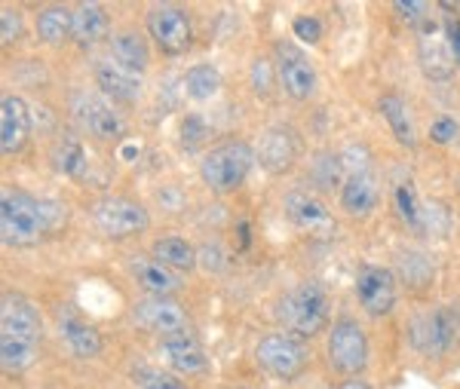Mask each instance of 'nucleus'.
<instances>
[{"label": "nucleus", "instance_id": "f257e3e1", "mask_svg": "<svg viewBox=\"0 0 460 389\" xmlns=\"http://www.w3.org/2000/svg\"><path fill=\"white\" fill-rule=\"evenodd\" d=\"M65 224V206L53 199H37L19 187H4L0 193V236L4 245L28 249L53 236Z\"/></svg>", "mask_w": 460, "mask_h": 389}, {"label": "nucleus", "instance_id": "f03ea898", "mask_svg": "<svg viewBox=\"0 0 460 389\" xmlns=\"http://www.w3.org/2000/svg\"><path fill=\"white\" fill-rule=\"evenodd\" d=\"M332 301L329 291L319 282H301L292 291H286L283 301L277 304V319L292 338H316L329 325Z\"/></svg>", "mask_w": 460, "mask_h": 389}, {"label": "nucleus", "instance_id": "7ed1b4c3", "mask_svg": "<svg viewBox=\"0 0 460 389\" xmlns=\"http://www.w3.org/2000/svg\"><path fill=\"white\" fill-rule=\"evenodd\" d=\"M255 151L246 141H225V145L212 147L199 163V178L215 193L236 190L249 178L252 166H255Z\"/></svg>", "mask_w": 460, "mask_h": 389}, {"label": "nucleus", "instance_id": "20e7f679", "mask_svg": "<svg viewBox=\"0 0 460 389\" xmlns=\"http://www.w3.org/2000/svg\"><path fill=\"white\" fill-rule=\"evenodd\" d=\"M255 358L267 374L279 380H295L310 362L307 347L292 334H267L255 347Z\"/></svg>", "mask_w": 460, "mask_h": 389}, {"label": "nucleus", "instance_id": "39448f33", "mask_svg": "<svg viewBox=\"0 0 460 389\" xmlns=\"http://www.w3.org/2000/svg\"><path fill=\"white\" fill-rule=\"evenodd\" d=\"M418 58L429 80H448L455 74V56L448 47V28L445 19L429 10V16L418 28Z\"/></svg>", "mask_w": 460, "mask_h": 389}, {"label": "nucleus", "instance_id": "423d86ee", "mask_svg": "<svg viewBox=\"0 0 460 389\" xmlns=\"http://www.w3.org/2000/svg\"><path fill=\"white\" fill-rule=\"evenodd\" d=\"M93 221L111 239H126V236H138L142 230H147V208L132 203L126 197H102L93 206Z\"/></svg>", "mask_w": 460, "mask_h": 389}, {"label": "nucleus", "instance_id": "0eeeda50", "mask_svg": "<svg viewBox=\"0 0 460 389\" xmlns=\"http://www.w3.org/2000/svg\"><path fill=\"white\" fill-rule=\"evenodd\" d=\"M329 362H332V368L347 374V377H356V374L366 368L368 365V340H366V332H362L359 322L338 319L335 325H332Z\"/></svg>", "mask_w": 460, "mask_h": 389}, {"label": "nucleus", "instance_id": "6e6552de", "mask_svg": "<svg viewBox=\"0 0 460 389\" xmlns=\"http://www.w3.org/2000/svg\"><path fill=\"white\" fill-rule=\"evenodd\" d=\"M408 334H411V347L420 349L424 356H445L460 334V319L442 306V310L424 313V316L414 319Z\"/></svg>", "mask_w": 460, "mask_h": 389}, {"label": "nucleus", "instance_id": "1a4fd4ad", "mask_svg": "<svg viewBox=\"0 0 460 389\" xmlns=\"http://www.w3.org/2000/svg\"><path fill=\"white\" fill-rule=\"evenodd\" d=\"M0 338L34 343V347H40L43 340L40 310L28 297L16 295V291H6L0 297Z\"/></svg>", "mask_w": 460, "mask_h": 389}, {"label": "nucleus", "instance_id": "9d476101", "mask_svg": "<svg viewBox=\"0 0 460 389\" xmlns=\"http://www.w3.org/2000/svg\"><path fill=\"white\" fill-rule=\"evenodd\" d=\"M147 34L166 56H178L190 47V16L175 4L151 6L147 13Z\"/></svg>", "mask_w": 460, "mask_h": 389}, {"label": "nucleus", "instance_id": "9b49d317", "mask_svg": "<svg viewBox=\"0 0 460 389\" xmlns=\"http://www.w3.org/2000/svg\"><path fill=\"white\" fill-rule=\"evenodd\" d=\"M277 80L286 89L288 99L295 102L310 99L316 89V71L310 65V58L288 40L277 43Z\"/></svg>", "mask_w": 460, "mask_h": 389}, {"label": "nucleus", "instance_id": "f8f14e48", "mask_svg": "<svg viewBox=\"0 0 460 389\" xmlns=\"http://www.w3.org/2000/svg\"><path fill=\"white\" fill-rule=\"evenodd\" d=\"M129 319L138 328H145V332L160 334V338L188 332V322H190L188 310L178 306L175 301H169V297H145V301H138L129 310Z\"/></svg>", "mask_w": 460, "mask_h": 389}, {"label": "nucleus", "instance_id": "ddd939ff", "mask_svg": "<svg viewBox=\"0 0 460 389\" xmlns=\"http://www.w3.org/2000/svg\"><path fill=\"white\" fill-rule=\"evenodd\" d=\"M356 297L368 316H387L396 304V276L387 267L366 264L356 273Z\"/></svg>", "mask_w": 460, "mask_h": 389}, {"label": "nucleus", "instance_id": "4468645a", "mask_svg": "<svg viewBox=\"0 0 460 389\" xmlns=\"http://www.w3.org/2000/svg\"><path fill=\"white\" fill-rule=\"evenodd\" d=\"M298 151H301V138L292 126H270V129L261 136V141H258L255 156L264 166V172H270V175H283V172H288L295 166Z\"/></svg>", "mask_w": 460, "mask_h": 389}, {"label": "nucleus", "instance_id": "2eb2a0df", "mask_svg": "<svg viewBox=\"0 0 460 389\" xmlns=\"http://www.w3.org/2000/svg\"><path fill=\"white\" fill-rule=\"evenodd\" d=\"M71 104H74V117H77L95 138H102V141L123 138V132H126L123 117L117 114V111L111 108L105 99H99V95L77 93Z\"/></svg>", "mask_w": 460, "mask_h": 389}, {"label": "nucleus", "instance_id": "dca6fc26", "mask_svg": "<svg viewBox=\"0 0 460 389\" xmlns=\"http://www.w3.org/2000/svg\"><path fill=\"white\" fill-rule=\"evenodd\" d=\"M283 206H286L288 221H292L298 230H304V234L323 236V234H332V230H335V218H332V212L323 206V199L314 197V193L288 190Z\"/></svg>", "mask_w": 460, "mask_h": 389}, {"label": "nucleus", "instance_id": "f3484780", "mask_svg": "<svg viewBox=\"0 0 460 389\" xmlns=\"http://www.w3.org/2000/svg\"><path fill=\"white\" fill-rule=\"evenodd\" d=\"M160 356L178 374H206L209 371V356L199 347V340L188 332L166 334L160 338Z\"/></svg>", "mask_w": 460, "mask_h": 389}, {"label": "nucleus", "instance_id": "a211bd4d", "mask_svg": "<svg viewBox=\"0 0 460 389\" xmlns=\"http://www.w3.org/2000/svg\"><path fill=\"white\" fill-rule=\"evenodd\" d=\"M31 136V111L19 95H4L0 99V151L6 156L19 154Z\"/></svg>", "mask_w": 460, "mask_h": 389}, {"label": "nucleus", "instance_id": "6ab92c4d", "mask_svg": "<svg viewBox=\"0 0 460 389\" xmlns=\"http://www.w3.org/2000/svg\"><path fill=\"white\" fill-rule=\"evenodd\" d=\"M56 328H58V338H62L65 347L71 349V356L77 358H95L102 353V334L95 325L80 316L74 310H62L56 319Z\"/></svg>", "mask_w": 460, "mask_h": 389}, {"label": "nucleus", "instance_id": "aec40b11", "mask_svg": "<svg viewBox=\"0 0 460 389\" xmlns=\"http://www.w3.org/2000/svg\"><path fill=\"white\" fill-rule=\"evenodd\" d=\"M129 273L151 297H172L175 291H181V273L169 270L157 258H132Z\"/></svg>", "mask_w": 460, "mask_h": 389}, {"label": "nucleus", "instance_id": "412c9836", "mask_svg": "<svg viewBox=\"0 0 460 389\" xmlns=\"http://www.w3.org/2000/svg\"><path fill=\"white\" fill-rule=\"evenodd\" d=\"M377 199H381V190H377L372 172H353L344 181V187H341V208L350 215H359V218L375 212Z\"/></svg>", "mask_w": 460, "mask_h": 389}, {"label": "nucleus", "instance_id": "4be33fe9", "mask_svg": "<svg viewBox=\"0 0 460 389\" xmlns=\"http://www.w3.org/2000/svg\"><path fill=\"white\" fill-rule=\"evenodd\" d=\"M95 84L117 102H138V95H142V80L111 62H95Z\"/></svg>", "mask_w": 460, "mask_h": 389}, {"label": "nucleus", "instance_id": "5701e85b", "mask_svg": "<svg viewBox=\"0 0 460 389\" xmlns=\"http://www.w3.org/2000/svg\"><path fill=\"white\" fill-rule=\"evenodd\" d=\"M111 56H114V65H120L129 74H145L147 62H151V52H147L145 37L138 31H117L111 34Z\"/></svg>", "mask_w": 460, "mask_h": 389}, {"label": "nucleus", "instance_id": "b1692460", "mask_svg": "<svg viewBox=\"0 0 460 389\" xmlns=\"http://www.w3.org/2000/svg\"><path fill=\"white\" fill-rule=\"evenodd\" d=\"M108 34V13L99 4H80L74 10V43L80 49H89Z\"/></svg>", "mask_w": 460, "mask_h": 389}, {"label": "nucleus", "instance_id": "393cba45", "mask_svg": "<svg viewBox=\"0 0 460 389\" xmlns=\"http://www.w3.org/2000/svg\"><path fill=\"white\" fill-rule=\"evenodd\" d=\"M151 254L175 273H190L197 267V249L184 236H175V234L160 236L157 243L151 245Z\"/></svg>", "mask_w": 460, "mask_h": 389}, {"label": "nucleus", "instance_id": "a878e982", "mask_svg": "<svg viewBox=\"0 0 460 389\" xmlns=\"http://www.w3.org/2000/svg\"><path fill=\"white\" fill-rule=\"evenodd\" d=\"M377 108H381L384 119L390 123V129L399 145H405L408 151H414V147H418V132H414V123H411V117H408L405 102L399 99V95L387 93L381 102H377Z\"/></svg>", "mask_w": 460, "mask_h": 389}, {"label": "nucleus", "instance_id": "bb28decb", "mask_svg": "<svg viewBox=\"0 0 460 389\" xmlns=\"http://www.w3.org/2000/svg\"><path fill=\"white\" fill-rule=\"evenodd\" d=\"M37 34L49 47H62L74 34V13L65 10V6H43L37 13Z\"/></svg>", "mask_w": 460, "mask_h": 389}, {"label": "nucleus", "instance_id": "cd10ccee", "mask_svg": "<svg viewBox=\"0 0 460 389\" xmlns=\"http://www.w3.org/2000/svg\"><path fill=\"white\" fill-rule=\"evenodd\" d=\"M49 163H53V169L58 172V175H68V178H80L89 169L84 145L71 136L56 141L53 151H49Z\"/></svg>", "mask_w": 460, "mask_h": 389}, {"label": "nucleus", "instance_id": "c85d7f7f", "mask_svg": "<svg viewBox=\"0 0 460 389\" xmlns=\"http://www.w3.org/2000/svg\"><path fill=\"white\" fill-rule=\"evenodd\" d=\"M37 353H40V347H34V343L0 338V365L6 374H25L37 362Z\"/></svg>", "mask_w": 460, "mask_h": 389}, {"label": "nucleus", "instance_id": "c756f323", "mask_svg": "<svg viewBox=\"0 0 460 389\" xmlns=\"http://www.w3.org/2000/svg\"><path fill=\"white\" fill-rule=\"evenodd\" d=\"M184 86H188L190 99L206 102V99H212V95L221 89V74H218L215 65L199 62V65H194V68L188 71V77H184Z\"/></svg>", "mask_w": 460, "mask_h": 389}, {"label": "nucleus", "instance_id": "7c9ffc66", "mask_svg": "<svg viewBox=\"0 0 460 389\" xmlns=\"http://www.w3.org/2000/svg\"><path fill=\"white\" fill-rule=\"evenodd\" d=\"M341 172H344V163H341V156L319 154L316 160H314V169H310V175H314L316 187H323V190H332V187L341 181Z\"/></svg>", "mask_w": 460, "mask_h": 389}, {"label": "nucleus", "instance_id": "2f4dec72", "mask_svg": "<svg viewBox=\"0 0 460 389\" xmlns=\"http://www.w3.org/2000/svg\"><path fill=\"white\" fill-rule=\"evenodd\" d=\"M132 377H136L138 389H188L175 374L160 371V368H147V365H138V368L132 371Z\"/></svg>", "mask_w": 460, "mask_h": 389}, {"label": "nucleus", "instance_id": "473e14b6", "mask_svg": "<svg viewBox=\"0 0 460 389\" xmlns=\"http://www.w3.org/2000/svg\"><path fill=\"white\" fill-rule=\"evenodd\" d=\"M178 136H181L184 151H197V147H203V141L212 136V129L199 114H188L181 119V132H178Z\"/></svg>", "mask_w": 460, "mask_h": 389}, {"label": "nucleus", "instance_id": "72a5a7b5", "mask_svg": "<svg viewBox=\"0 0 460 389\" xmlns=\"http://www.w3.org/2000/svg\"><path fill=\"white\" fill-rule=\"evenodd\" d=\"M396 208H399V218H402L408 227H420V206H418V193H414L411 181L396 184Z\"/></svg>", "mask_w": 460, "mask_h": 389}, {"label": "nucleus", "instance_id": "f704fd0d", "mask_svg": "<svg viewBox=\"0 0 460 389\" xmlns=\"http://www.w3.org/2000/svg\"><path fill=\"white\" fill-rule=\"evenodd\" d=\"M393 10H396V16L402 19L408 28H414V31H418L420 22L429 16V6L418 4V0H396V4H393Z\"/></svg>", "mask_w": 460, "mask_h": 389}, {"label": "nucleus", "instance_id": "c9c22d12", "mask_svg": "<svg viewBox=\"0 0 460 389\" xmlns=\"http://www.w3.org/2000/svg\"><path fill=\"white\" fill-rule=\"evenodd\" d=\"M22 16L19 10H10V6H4V13H0V40H4V47H13V43L22 40Z\"/></svg>", "mask_w": 460, "mask_h": 389}, {"label": "nucleus", "instance_id": "e433bc0d", "mask_svg": "<svg viewBox=\"0 0 460 389\" xmlns=\"http://www.w3.org/2000/svg\"><path fill=\"white\" fill-rule=\"evenodd\" d=\"M225 252H221L218 243H203L197 249V267H203L206 273H221L225 270Z\"/></svg>", "mask_w": 460, "mask_h": 389}, {"label": "nucleus", "instance_id": "4c0bfd02", "mask_svg": "<svg viewBox=\"0 0 460 389\" xmlns=\"http://www.w3.org/2000/svg\"><path fill=\"white\" fill-rule=\"evenodd\" d=\"M429 138L436 141V145H451V141L457 138V119L442 114L433 119V126H429Z\"/></svg>", "mask_w": 460, "mask_h": 389}, {"label": "nucleus", "instance_id": "58836bf2", "mask_svg": "<svg viewBox=\"0 0 460 389\" xmlns=\"http://www.w3.org/2000/svg\"><path fill=\"white\" fill-rule=\"evenodd\" d=\"M292 31L301 43H316L323 37V25H319L316 16H298L292 22Z\"/></svg>", "mask_w": 460, "mask_h": 389}, {"label": "nucleus", "instance_id": "ea45409f", "mask_svg": "<svg viewBox=\"0 0 460 389\" xmlns=\"http://www.w3.org/2000/svg\"><path fill=\"white\" fill-rule=\"evenodd\" d=\"M270 71H277V68H270V65H267L264 58H258V62L252 65V84H255V89H258L261 95L270 93V86H273Z\"/></svg>", "mask_w": 460, "mask_h": 389}, {"label": "nucleus", "instance_id": "a19ab883", "mask_svg": "<svg viewBox=\"0 0 460 389\" xmlns=\"http://www.w3.org/2000/svg\"><path fill=\"white\" fill-rule=\"evenodd\" d=\"M445 28H448V47H451V56H455V62L460 65V16L445 22Z\"/></svg>", "mask_w": 460, "mask_h": 389}, {"label": "nucleus", "instance_id": "79ce46f5", "mask_svg": "<svg viewBox=\"0 0 460 389\" xmlns=\"http://www.w3.org/2000/svg\"><path fill=\"white\" fill-rule=\"evenodd\" d=\"M341 389H372L366 384V380H359V377H350V380H344V384H341Z\"/></svg>", "mask_w": 460, "mask_h": 389}, {"label": "nucleus", "instance_id": "37998d69", "mask_svg": "<svg viewBox=\"0 0 460 389\" xmlns=\"http://www.w3.org/2000/svg\"><path fill=\"white\" fill-rule=\"evenodd\" d=\"M240 243H243V249H246V245H249V224H240Z\"/></svg>", "mask_w": 460, "mask_h": 389}]
</instances>
